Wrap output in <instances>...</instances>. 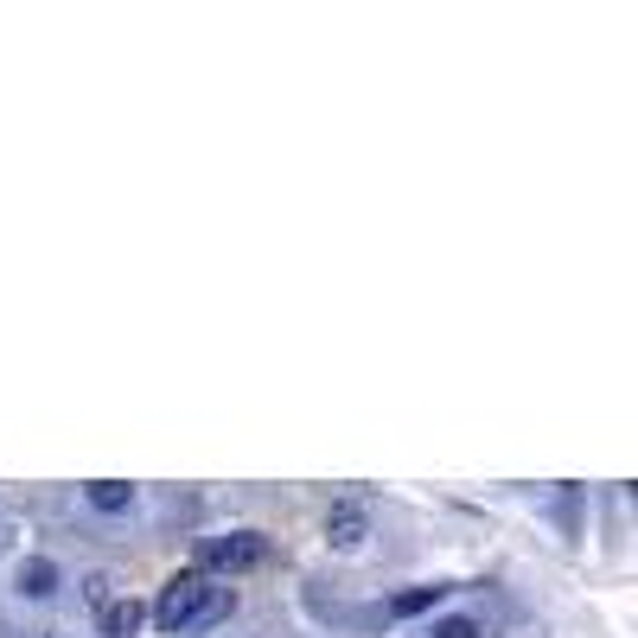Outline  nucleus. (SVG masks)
<instances>
[{
    "label": "nucleus",
    "instance_id": "nucleus-1",
    "mask_svg": "<svg viewBox=\"0 0 638 638\" xmlns=\"http://www.w3.org/2000/svg\"><path fill=\"white\" fill-rule=\"evenodd\" d=\"M230 607H236V587L211 581V575H199V568H185V575H173V581L160 587L153 626H160V632H204V626L230 619Z\"/></svg>",
    "mask_w": 638,
    "mask_h": 638
},
{
    "label": "nucleus",
    "instance_id": "nucleus-2",
    "mask_svg": "<svg viewBox=\"0 0 638 638\" xmlns=\"http://www.w3.org/2000/svg\"><path fill=\"white\" fill-rule=\"evenodd\" d=\"M204 568H224V575H243V568H262L269 561V543L255 530H230V536H204L199 543Z\"/></svg>",
    "mask_w": 638,
    "mask_h": 638
},
{
    "label": "nucleus",
    "instance_id": "nucleus-3",
    "mask_svg": "<svg viewBox=\"0 0 638 638\" xmlns=\"http://www.w3.org/2000/svg\"><path fill=\"white\" fill-rule=\"evenodd\" d=\"M364 536H371V510L352 505V498H338V505L326 510V543L332 549H357Z\"/></svg>",
    "mask_w": 638,
    "mask_h": 638
},
{
    "label": "nucleus",
    "instance_id": "nucleus-4",
    "mask_svg": "<svg viewBox=\"0 0 638 638\" xmlns=\"http://www.w3.org/2000/svg\"><path fill=\"white\" fill-rule=\"evenodd\" d=\"M20 594H26V600H51V594H58V561L26 556L20 561Z\"/></svg>",
    "mask_w": 638,
    "mask_h": 638
},
{
    "label": "nucleus",
    "instance_id": "nucleus-5",
    "mask_svg": "<svg viewBox=\"0 0 638 638\" xmlns=\"http://www.w3.org/2000/svg\"><path fill=\"white\" fill-rule=\"evenodd\" d=\"M83 498H90L102 517H122V510L134 505V485H128V479H90V485H83Z\"/></svg>",
    "mask_w": 638,
    "mask_h": 638
},
{
    "label": "nucleus",
    "instance_id": "nucleus-6",
    "mask_svg": "<svg viewBox=\"0 0 638 638\" xmlns=\"http://www.w3.org/2000/svg\"><path fill=\"white\" fill-rule=\"evenodd\" d=\"M141 619H148L141 600H109V607H102V638H134Z\"/></svg>",
    "mask_w": 638,
    "mask_h": 638
},
{
    "label": "nucleus",
    "instance_id": "nucleus-7",
    "mask_svg": "<svg viewBox=\"0 0 638 638\" xmlns=\"http://www.w3.org/2000/svg\"><path fill=\"white\" fill-rule=\"evenodd\" d=\"M440 594H447V587H403V594H396V600H389V619H415V612H434V600H440Z\"/></svg>",
    "mask_w": 638,
    "mask_h": 638
},
{
    "label": "nucleus",
    "instance_id": "nucleus-8",
    "mask_svg": "<svg viewBox=\"0 0 638 638\" xmlns=\"http://www.w3.org/2000/svg\"><path fill=\"white\" fill-rule=\"evenodd\" d=\"M428 638H485V626L473 619V612H454V619H434Z\"/></svg>",
    "mask_w": 638,
    "mask_h": 638
},
{
    "label": "nucleus",
    "instance_id": "nucleus-9",
    "mask_svg": "<svg viewBox=\"0 0 638 638\" xmlns=\"http://www.w3.org/2000/svg\"><path fill=\"white\" fill-rule=\"evenodd\" d=\"M109 587H115V581H109V575H90V587H83V594H90V607H109Z\"/></svg>",
    "mask_w": 638,
    "mask_h": 638
},
{
    "label": "nucleus",
    "instance_id": "nucleus-10",
    "mask_svg": "<svg viewBox=\"0 0 638 638\" xmlns=\"http://www.w3.org/2000/svg\"><path fill=\"white\" fill-rule=\"evenodd\" d=\"M39 638H64V632H39Z\"/></svg>",
    "mask_w": 638,
    "mask_h": 638
}]
</instances>
